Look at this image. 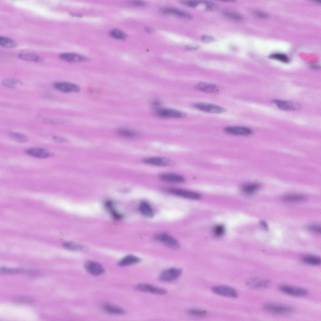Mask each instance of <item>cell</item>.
<instances>
[{"mask_svg":"<svg viewBox=\"0 0 321 321\" xmlns=\"http://www.w3.org/2000/svg\"><path fill=\"white\" fill-rule=\"evenodd\" d=\"M188 313L191 315L196 317H202L207 314L206 311L198 308H192L188 311Z\"/></svg>","mask_w":321,"mask_h":321,"instance_id":"obj_37","label":"cell"},{"mask_svg":"<svg viewBox=\"0 0 321 321\" xmlns=\"http://www.w3.org/2000/svg\"><path fill=\"white\" fill-rule=\"evenodd\" d=\"M260 224L262 227L265 230L268 229V226L267 223L264 220H261L260 222Z\"/></svg>","mask_w":321,"mask_h":321,"instance_id":"obj_49","label":"cell"},{"mask_svg":"<svg viewBox=\"0 0 321 321\" xmlns=\"http://www.w3.org/2000/svg\"><path fill=\"white\" fill-rule=\"evenodd\" d=\"M59 56L61 59L70 63L85 61L88 60L85 56L73 53H63L60 54Z\"/></svg>","mask_w":321,"mask_h":321,"instance_id":"obj_16","label":"cell"},{"mask_svg":"<svg viewBox=\"0 0 321 321\" xmlns=\"http://www.w3.org/2000/svg\"><path fill=\"white\" fill-rule=\"evenodd\" d=\"M260 185L258 183L255 182H248L243 184L241 187V190L244 193L247 194H252L260 188Z\"/></svg>","mask_w":321,"mask_h":321,"instance_id":"obj_22","label":"cell"},{"mask_svg":"<svg viewBox=\"0 0 321 321\" xmlns=\"http://www.w3.org/2000/svg\"><path fill=\"white\" fill-rule=\"evenodd\" d=\"M305 197L300 194H289L283 196L282 199L285 202L288 203H297L304 201Z\"/></svg>","mask_w":321,"mask_h":321,"instance_id":"obj_26","label":"cell"},{"mask_svg":"<svg viewBox=\"0 0 321 321\" xmlns=\"http://www.w3.org/2000/svg\"><path fill=\"white\" fill-rule=\"evenodd\" d=\"M169 191L173 195L187 199L196 200L201 197L200 195L197 192L181 189L173 188L170 189Z\"/></svg>","mask_w":321,"mask_h":321,"instance_id":"obj_8","label":"cell"},{"mask_svg":"<svg viewBox=\"0 0 321 321\" xmlns=\"http://www.w3.org/2000/svg\"><path fill=\"white\" fill-rule=\"evenodd\" d=\"M202 40L205 43H210L215 41V39L212 36L208 35H204L201 37Z\"/></svg>","mask_w":321,"mask_h":321,"instance_id":"obj_43","label":"cell"},{"mask_svg":"<svg viewBox=\"0 0 321 321\" xmlns=\"http://www.w3.org/2000/svg\"><path fill=\"white\" fill-rule=\"evenodd\" d=\"M133 5L138 6H145V3L144 2L141 1H134L131 3Z\"/></svg>","mask_w":321,"mask_h":321,"instance_id":"obj_48","label":"cell"},{"mask_svg":"<svg viewBox=\"0 0 321 321\" xmlns=\"http://www.w3.org/2000/svg\"><path fill=\"white\" fill-rule=\"evenodd\" d=\"M15 301L18 303H30L32 300L28 297H22L18 298Z\"/></svg>","mask_w":321,"mask_h":321,"instance_id":"obj_46","label":"cell"},{"mask_svg":"<svg viewBox=\"0 0 321 321\" xmlns=\"http://www.w3.org/2000/svg\"><path fill=\"white\" fill-rule=\"evenodd\" d=\"M103 308L107 313L112 315H121L125 313L121 308L110 304L105 305Z\"/></svg>","mask_w":321,"mask_h":321,"instance_id":"obj_27","label":"cell"},{"mask_svg":"<svg viewBox=\"0 0 321 321\" xmlns=\"http://www.w3.org/2000/svg\"><path fill=\"white\" fill-rule=\"evenodd\" d=\"M207 10L209 11H215L218 9V7L217 5L213 3L205 2Z\"/></svg>","mask_w":321,"mask_h":321,"instance_id":"obj_41","label":"cell"},{"mask_svg":"<svg viewBox=\"0 0 321 321\" xmlns=\"http://www.w3.org/2000/svg\"><path fill=\"white\" fill-rule=\"evenodd\" d=\"M192 107L202 111L213 113H220L226 111L225 109L222 107L211 104L196 103L193 104Z\"/></svg>","mask_w":321,"mask_h":321,"instance_id":"obj_4","label":"cell"},{"mask_svg":"<svg viewBox=\"0 0 321 321\" xmlns=\"http://www.w3.org/2000/svg\"><path fill=\"white\" fill-rule=\"evenodd\" d=\"M135 288L139 291L156 294L164 295L166 293V291L163 288L147 283L138 284L135 286Z\"/></svg>","mask_w":321,"mask_h":321,"instance_id":"obj_9","label":"cell"},{"mask_svg":"<svg viewBox=\"0 0 321 321\" xmlns=\"http://www.w3.org/2000/svg\"><path fill=\"white\" fill-rule=\"evenodd\" d=\"M279 289L284 293L295 297H303L308 293L307 290L304 288L287 285L280 286Z\"/></svg>","mask_w":321,"mask_h":321,"instance_id":"obj_6","label":"cell"},{"mask_svg":"<svg viewBox=\"0 0 321 321\" xmlns=\"http://www.w3.org/2000/svg\"><path fill=\"white\" fill-rule=\"evenodd\" d=\"M116 133L118 135L128 138L134 137L137 134L134 131L128 129L122 128L117 129Z\"/></svg>","mask_w":321,"mask_h":321,"instance_id":"obj_29","label":"cell"},{"mask_svg":"<svg viewBox=\"0 0 321 321\" xmlns=\"http://www.w3.org/2000/svg\"><path fill=\"white\" fill-rule=\"evenodd\" d=\"M0 45L6 48H12L15 47L17 43L13 40L9 38L0 37Z\"/></svg>","mask_w":321,"mask_h":321,"instance_id":"obj_31","label":"cell"},{"mask_svg":"<svg viewBox=\"0 0 321 321\" xmlns=\"http://www.w3.org/2000/svg\"><path fill=\"white\" fill-rule=\"evenodd\" d=\"M272 102L280 109L287 111L298 110L300 108V105L296 103L291 101L274 100Z\"/></svg>","mask_w":321,"mask_h":321,"instance_id":"obj_14","label":"cell"},{"mask_svg":"<svg viewBox=\"0 0 321 321\" xmlns=\"http://www.w3.org/2000/svg\"><path fill=\"white\" fill-rule=\"evenodd\" d=\"M27 155L34 157L45 158L48 157L50 155V153L45 149L40 148H32L26 150Z\"/></svg>","mask_w":321,"mask_h":321,"instance_id":"obj_17","label":"cell"},{"mask_svg":"<svg viewBox=\"0 0 321 321\" xmlns=\"http://www.w3.org/2000/svg\"><path fill=\"white\" fill-rule=\"evenodd\" d=\"M246 285L251 289L256 290L267 288L270 284L269 280L257 277L249 279L246 283Z\"/></svg>","mask_w":321,"mask_h":321,"instance_id":"obj_11","label":"cell"},{"mask_svg":"<svg viewBox=\"0 0 321 321\" xmlns=\"http://www.w3.org/2000/svg\"><path fill=\"white\" fill-rule=\"evenodd\" d=\"M43 121L45 123L53 124H62L66 122L64 119L54 118H45L44 119Z\"/></svg>","mask_w":321,"mask_h":321,"instance_id":"obj_40","label":"cell"},{"mask_svg":"<svg viewBox=\"0 0 321 321\" xmlns=\"http://www.w3.org/2000/svg\"><path fill=\"white\" fill-rule=\"evenodd\" d=\"M161 12L165 14L173 15L187 19H191L192 18V15L188 13L175 8H164L161 10Z\"/></svg>","mask_w":321,"mask_h":321,"instance_id":"obj_18","label":"cell"},{"mask_svg":"<svg viewBox=\"0 0 321 321\" xmlns=\"http://www.w3.org/2000/svg\"><path fill=\"white\" fill-rule=\"evenodd\" d=\"M195 87L197 90L207 93H216L219 91V88L216 85L203 82L198 83Z\"/></svg>","mask_w":321,"mask_h":321,"instance_id":"obj_19","label":"cell"},{"mask_svg":"<svg viewBox=\"0 0 321 321\" xmlns=\"http://www.w3.org/2000/svg\"><path fill=\"white\" fill-rule=\"evenodd\" d=\"M156 115L163 118H178L184 117L186 114L184 113L170 109H161L155 112Z\"/></svg>","mask_w":321,"mask_h":321,"instance_id":"obj_12","label":"cell"},{"mask_svg":"<svg viewBox=\"0 0 321 321\" xmlns=\"http://www.w3.org/2000/svg\"><path fill=\"white\" fill-rule=\"evenodd\" d=\"M223 15L228 18L236 22H242L243 18L239 14L230 10H225L223 12Z\"/></svg>","mask_w":321,"mask_h":321,"instance_id":"obj_28","label":"cell"},{"mask_svg":"<svg viewBox=\"0 0 321 321\" xmlns=\"http://www.w3.org/2000/svg\"><path fill=\"white\" fill-rule=\"evenodd\" d=\"M303 261L305 263L312 265L316 266L321 263V259L319 257L312 255L304 257L302 258Z\"/></svg>","mask_w":321,"mask_h":321,"instance_id":"obj_30","label":"cell"},{"mask_svg":"<svg viewBox=\"0 0 321 321\" xmlns=\"http://www.w3.org/2000/svg\"><path fill=\"white\" fill-rule=\"evenodd\" d=\"M253 14L256 17L259 18H266L268 17L267 15L265 13L259 11H256L253 13Z\"/></svg>","mask_w":321,"mask_h":321,"instance_id":"obj_47","label":"cell"},{"mask_svg":"<svg viewBox=\"0 0 321 321\" xmlns=\"http://www.w3.org/2000/svg\"><path fill=\"white\" fill-rule=\"evenodd\" d=\"M140 261V259L138 257L129 255L120 260L118 263V265L121 266H125L137 264Z\"/></svg>","mask_w":321,"mask_h":321,"instance_id":"obj_23","label":"cell"},{"mask_svg":"<svg viewBox=\"0 0 321 321\" xmlns=\"http://www.w3.org/2000/svg\"><path fill=\"white\" fill-rule=\"evenodd\" d=\"M152 104L154 107H157L160 105V102L158 100H155L152 102Z\"/></svg>","mask_w":321,"mask_h":321,"instance_id":"obj_51","label":"cell"},{"mask_svg":"<svg viewBox=\"0 0 321 321\" xmlns=\"http://www.w3.org/2000/svg\"><path fill=\"white\" fill-rule=\"evenodd\" d=\"M157 241L171 248L176 249L180 247L178 241L171 235L166 233L159 234L155 237Z\"/></svg>","mask_w":321,"mask_h":321,"instance_id":"obj_1","label":"cell"},{"mask_svg":"<svg viewBox=\"0 0 321 321\" xmlns=\"http://www.w3.org/2000/svg\"><path fill=\"white\" fill-rule=\"evenodd\" d=\"M109 34L112 37L118 39L124 40L127 37V34L124 32L118 29L111 30Z\"/></svg>","mask_w":321,"mask_h":321,"instance_id":"obj_35","label":"cell"},{"mask_svg":"<svg viewBox=\"0 0 321 321\" xmlns=\"http://www.w3.org/2000/svg\"><path fill=\"white\" fill-rule=\"evenodd\" d=\"M63 246L66 249L71 250L82 251L85 250V248L83 245L71 242L64 243Z\"/></svg>","mask_w":321,"mask_h":321,"instance_id":"obj_34","label":"cell"},{"mask_svg":"<svg viewBox=\"0 0 321 321\" xmlns=\"http://www.w3.org/2000/svg\"><path fill=\"white\" fill-rule=\"evenodd\" d=\"M71 15L73 16H75L77 17H81L82 16V15L80 14L75 13H71Z\"/></svg>","mask_w":321,"mask_h":321,"instance_id":"obj_53","label":"cell"},{"mask_svg":"<svg viewBox=\"0 0 321 321\" xmlns=\"http://www.w3.org/2000/svg\"><path fill=\"white\" fill-rule=\"evenodd\" d=\"M182 3L187 6L194 8L197 6L200 3V2L197 1H183Z\"/></svg>","mask_w":321,"mask_h":321,"instance_id":"obj_42","label":"cell"},{"mask_svg":"<svg viewBox=\"0 0 321 321\" xmlns=\"http://www.w3.org/2000/svg\"><path fill=\"white\" fill-rule=\"evenodd\" d=\"M106 208L110 212L113 217L116 220H120L123 218V215L120 213L115 209L112 201L106 200L104 203Z\"/></svg>","mask_w":321,"mask_h":321,"instance_id":"obj_25","label":"cell"},{"mask_svg":"<svg viewBox=\"0 0 321 321\" xmlns=\"http://www.w3.org/2000/svg\"><path fill=\"white\" fill-rule=\"evenodd\" d=\"M308 228L310 230L313 232L318 234H320L321 233V228L318 225H311L309 226Z\"/></svg>","mask_w":321,"mask_h":321,"instance_id":"obj_44","label":"cell"},{"mask_svg":"<svg viewBox=\"0 0 321 321\" xmlns=\"http://www.w3.org/2000/svg\"><path fill=\"white\" fill-rule=\"evenodd\" d=\"M18 56L22 60L29 61L40 62L43 60L42 57L37 55L26 51L21 52Z\"/></svg>","mask_w":321,"mask_h":321,"instance_id":"obj_24","label":"cell"},{"mask_svg":"<svg viewBox=\"0 0 321 321\" xmlns=\"http://www.w3.org/2000/svg\"><path fill=\"white\" fill-rule=\"evenodd\" d=\"M224 131L229 134L237 135H249L252 133L250 129L242 126H227L224 128Z\"/></svg>","mask_w":321,"mask_h":321,"instance_id":"obj_13","label":"cell"},{"mask_svg":"<svg viewBox=\"0 0 321 321\" xmlns=\"http://www.w3.org/2000/svg\"><path fill=\"white\" fill-rule=\"evenodd\" d=\"M269 57L271 58L275 59L284 63H287L289 61L288 57L286 55L282 53L273 54L270 55Z\"/></svg>","mask_w":321,"mask_h":321,"instance_id":"obj_38","label":"cell"},{"mask_svg":"<svg viewBox=\"0 0 321 321\" xmlns=\"http://www.w3.org/2000/svg\"><path fill=\"white\" fill-rule=\"evenodd\" d=\"M54 87L56 90L66 93L79 92V86L76 84L67 82H59L54 84Z\"/></svg>","mask_w":321,"mask_h":321,"instance_id":"obj_5","label":"cell"},{"mask_svg":"<svg viewBox=\"0 0 321 321\" xmlns=\"http://www.w3.org/2000/svg\"><path fill=\"white\" fill-rule=\"evenodd\" d=\"M9 136L11 139L19 143H25L28 140L25 135L18 133L11 132L9 134Z\"/></svg>","mask_w":321,"mask_h":321,"instance_id":"obj_32","label":"cell"},{"mask_svg":"<svg viewBox=\"0 0 321 321\" xmlns=\"http://www.w3.org/2000/svg\"><path fill=\"white\" fill-rule=\"evenodd\" d=\"M225 230V228L223 225L218 224L214 227L213 229V232L215 236L220 237L224 234Z\"/></svg>","mask_w":321,"mask_h":321,"instance_id":"obj_39","label":"cell"},{"mask_svg":"<svg viewBox=\"0 0 321 321\" xmlns=\"http://www.w3.org/2000/svg\"><path fill=\"white\" fill-rule=\"evenodd\" d=\"M139 208L140 212L144 216L151 218L153 217L154 212L150 204L147 202L143 201L139 204Z\"/></svg>","mask_w":321,"mask_h":321,"instance_id":"obj_21","label":"cell"},{"mask_svg":"<svg viewBox=\"0 0 321 321\" xmlns=\"http://www.w3.org/2000/svg\"><path fill=\"white\" fill-rule=\"evenodd\" d=\"M26 271L23 269L10 268L2 267L0 268V272L3 274H16L24 273Z\"/></svg>","mask_w":321,"mask_h":321,"instance_id":"obj_33","label":"cell"},{"mask_svg":"<svg viewBox=\"0 0 321 321\" xmlns=\"http://www.w3.org/2000/svg\"><path fill=\"white\" fill-rule=\"evenodd\" d=\"M145 30L147 32H149V33L152 32L154 30V29H152V28H151V27H145Z\"/></svg>","mask_w":321,"mask_h":321,"instance_id":"obj_52","label":"cell"},{"mask_svg":"<svg viewBox=\"0 0 321 321\" xmlns=\"http://www.w3.org/2000/svg\"><path fill=\"white\" fill-rule=\"evenodd\" d=\"M198 46L197 45H191L187 46L186 48L188 50H194L198 48Z\"/></svg>","mask_w":321,"mask_h":321,"instance_id":"obj_50","label":"cell"},{"mask_svg":"<svg viewBox=\"0 0 321 321\" xmlns=\"http://www.w3.org/2000/svg\"><path fill=\"white\" fill-rule=\"evenodd\" d=\"M84 266L88 273L94 275H99L104 272L102 266L99 264L95 261H87L84 263Z\"/></svg>","mask_w":321,"mask_h":321,"instance_id":"obj_15","label":"cell"},{"mask_svg":"<svg viewBox=\"0 0 321 321\" xmlns=\"http://www.w3.org/2000/svg\"><path fill=\"white\" fill-rule=\"evenodd\" d=\"M160 177L164 181L171 183H181L185 181V178L183 176L174 173H163L160 175Z\"/></svg>","mask_w":321,"mask_h":321,"instance_id":"obj_20","label":"cell"},{"mask_svg":"<svg viewBox=\"0 0 321 321\" xmlns=\"http://www.w3.org/2000/svg\"><path fill=\"white\" fill-rule=\"evenodd\" d=\"M263 308L269 312L280 315L289 314L293 312L292 309L290 307L276 304H266L264 306Z\"/></svg>","mask_w":321,"mask_h":321,"instance_id":"obj_3","label":"cell"},{"mask_svg":"<svg viewBox=\"0 0 321 321\" xmlns=\"http://www.w3.org/2000/svg\"><path fill=\"white\" fill-rule=\"evenodd\" d=\"M54 141L62 143H66L68 142V140L66 138L58 136H55L52 138Z\"/></svg>","mask_w":321,"mask_h":321,"instance_id":"obj_45","label":"cell"},{"mask_svg":"<svg viewBox=\"0 0 321 321\" xmlns=\"http://www.w3.org/2000/svg\"><path fill=\"white\" fill-rule=\"evenodd\" d=\"M2 84L4 86L10 88H15L18 85L22 84L21 82L16 80L5 79L2 82Z\"/></svg>","mask_w":321,"mask_h":321,"instance_id":"obj_36","label":"cell"},{"mask_svg":"<svg viewBox=\"0 0 321 321\" xmlns=\"http://www.w3.org/2000/svg\"><path fill=\"white\" fill-rule=\"evenodd\" d=\"M145 164L159 166H166L173 165L174 161L167 158L161 157H152L143 160Z\"/></svg>","mask_w":321,"mask_h":321,"instance_id":"obj_10","label":"cell"},{"mask_svg":"<svg viewBox=\"0 0 321 321\" xmlns=\"http://www.w3.org/2000/svg\"><path fill=\"white\" fill-rule=\"evenodd\" d=\"M182 271L179 268H171L163 271L159 276L160 280L164 282H170L177 279L181 275Z\"/></svg>","mask_w":321,"mask_h":321,"instance_id":"obj_2","label":"cell"},{"mask_svg":"<svg viewBox=\"0 0 321 321\" xmlns=\"http://www.w3.org/2000/svg\"><path fill=\"white\" fill-rule=\"evenodd\" d=\"M212 290L217 294L226 297L234 298L238 296L237 291L228 286L220 285L215 286L212 288Z\"/></svg>","mask_w":321,"mask_h":321,"instance_id":"obj_7","label":"cell"}]
</instances>
